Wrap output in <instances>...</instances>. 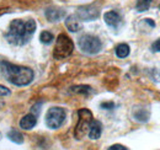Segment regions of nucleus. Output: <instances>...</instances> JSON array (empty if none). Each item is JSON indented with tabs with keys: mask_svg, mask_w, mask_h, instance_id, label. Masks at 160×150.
Returning a JSON list of instances; mask_svg holds the SVG:
<instances>
[{
	"mask_svg": "<svg viewBox=\"0 0 160 150\" xmlns=\"http://www.w3.org/2000/svg\"><path fill=\"white\" fill-rule=\"evenodd\" d=\"M36 31V22L35 20H14L9 25V31L6 32V39L15 46H23L26 44L32 35Z\"/></svg>",
	"mask_w": 160,
	"mask_h": 150,
	"instance_id": "f257e3e1",
	"label": "nucleus"
},
{
	"mask_svg": "<svg viewBox=\"0 0 160 150\" xmlns=\"http://www.w3.org/2000/svg\"><path fill=\"white\" fill-rule=\"evenodd\" d=\"M0 69H1L2 75L6 78V80L16 86L28 85L33 80V76H35L32 69L26 68V67L15 65L9 62H1Z\"/></svg>",
	"mask_w": 160,
	"mask_h": 150,
	"instance_id": "f03ea898",
	"label": "nucleus"
},
{
	"mask_svg": "<svg viewBox=\"0 0 160 150\" xmlns=\"http://www.w3.org/2000/svg\"><path fill=\"white\" fill-rule=\"evenodd\" d=\"M74 51V43L72 41V38L68 37L65 33H60L56 46H54V51H53V57L56 59H64L67 57H69Z\"/></svg>",
	"mask_w": 160,
	"mask_h": 150,
	"instance_id": "7ed1b4c3",
	"label": "nucleus"
},
{
	"mask_svg": "<svg viewBox=\"0 0 160 150\" xmlns=\"http://www.w3.org/2000/svg\"><path fill=\"white\" fill-rule=\"evenodd\" d=\"M78 116H79V118H78L77 127L74 129V137L77 139H81L88 133L89 128H90V124L94 121V118H92L91 111L88 110V108H81V110H79L78 111Z\"/></svg>",
	"mask_w": 160,
	"mask_h": 150,
	"instance_id": "20e7f679",
	"label": "nucleus"
},
{
	"mask_svg": "<svg viewBox=\"0 0 160 150\" xmlns=\"http://www.w3.org/2000/svg\"><path fill=\"white\" fill-rule=\"evenodd\" d=\"M79 47L84 53L88 54H96L99 53L102 48L100 38L94 36V35H82L79 38Z\"/></svg>",
	"mask_w": 160,
	"mask_h": 150,
	"instance_id": "39448f33",
	"label": "nucleus"
},
{
	"mask_svg": "<svg viewBox=\"0 0 160 150\" xmlns=\"http://www.w3.org/2000/svg\"><path fill=\"white\" fill-rule=\"evenodd\" d=\"M65 110L62 107H52L46 114V124L51 129H57L65 121Z\"/></svg>",
	"mask_w": 160,
	"mask_h": 150,
	"instance_id": "423d86ee",
	"label": "nucleus"
},
{
	"mask_svg": "<svg viewBox=\"0 0 160 150\" xmlns=\"http://www.w3.org/2000/svg\"><path fill=\"white\" fill-rule=\"evenodd\" d=\"M100 15V10L95 5H85L80 6L77 10V16L82 21H92L96 20Z\"/></svg>",
	"mask_w": 160,
	"mask_h": 150,
	"instance_id": "0eeeda50",
	"label": "nucleus"
},
{
	"mask_svg": "<svg viewBox=\"0 0 160 150\" xmlns=\"http://www.w3.org/2000/svg\"><path fill=\"white\" fill-rule=\"evenodd\" d=\"M103 20L110 27H113V28H117L122 22V18L117 11H107L103 15Z\"/></svg>",
	"mask_w": 160,
	"mask_h": 150,
	"instance_id": "6e6552de",
	"label": "nucleus"
},
{
	"mask_svg": "<svg viewBox=\"0 0 160 150\" xmlns=\"http://www.w3.org/2000/svg\"><path fill=\"white\" fill-rule=\"evenodd\" d=\"M65 16V11L59 8H48L46 10V18L51 22H58Z\"/></svg>",
	"mask_w": 160,
	"mask_h": 150,
	"instance_id": "1a4fd4ad",
	"label": "nucleus"
},
{
	"mask_svg": "<svg viewBox=\"0 0 160 150\" xmlns=\"http://www.w3.org/2000/svg\"><path fill=\"white\" fill-rule=\"evenodd\" d=\"M37 123V116H35L33 113H28L26 116H23L20 121V127L22 129L30 131L32 129Z\"/></svg>",
	"mask_w": 160,
	"mask_h": 150,
	"instance_id": "9d476101",
	"label": "nucleus"
},
{
	"mask_svg": "<svg viewBox=\"0 0 160 150\" xmlns=\"http://www.w3.org/2000/svg\"><path fill=\"white\" fill-rule=\"evenodd\" d=\"M65 26L69 31L72 32H78L81 30V22H80V19L77 16V15H69L67 19H65Z\"/></svg>",
	"mask_w": 160,
	"mask_h": 150,
	"instance_id": "9b49d317",
	"label": "nucleus"
},
{
	"mask_svg": "<svg viewBox=\"0 0 160 150\" xmlns=\"http://www.w3.org/2000/svg\"><path fill=\"white\" fill-rule=\"evenodd\" d=\"M102 133V124L100 121H92L89 128V138L90 139H99Z\"/></svg>",
	"mask_w": 160,
	"mask_h": 150,
	"instance_id": "f8f14e48",
	"label": "nucleus"
},
{
	"mask_svg": "<svg viewBox=\"0 0 160 150\" xmlns=\"http://www.w3.org/2000/svg\"><path fill=\"white\" fill-rule=\"evenodd\" d=\"M149 112L145 110V108H137L134 113H133V117L134 119H137L138 122H147L149 119Z\"/></svg>",
	"mask_w": 160,
	"mask_h": 150,
	"instance_id": "ddd939ff",
	"label": "nucleus"
},
{
	"mask_svg": "<svg viewBox=\"0 0 160 150\" xmlns=\"http://www.w3.org/2000/svg\"><path fill=\"white\" fill-rule=\"evenodd\" d=\"M8 138L15 144H22L23 143V135L16 129H12V131L9 132L8 133Z\"/></svg>",
	"mask_w": 160,
	"mask_h": 150,
	"instance_id": "4468645a",
	"label": "nucleus"
},
{
	"mask_svg": "<svg viewBox=\"0 0 160 150\" xmlns=\"http://www.w3.org/2000/svg\"><path fill=\"white\" fill-rule=\"evenodd\" d=\"M115 52H116V56L118 58H126V57L129 56V46L126 43H121L116 47Z\"/></svg>",
	"mask_w": 160,
	"mask_h": 150,
	"instance_id": "2eb2a0df",
	"label": "nucleus"
},
{
	"mask_svg": "<svg viewBox=\"0 0 160 150\" xmlns=\"http://www.w3.org/2000/svg\"><path fill=\"white\" fill-rule=\"evenodd\" d=\"M153 0H137V5H136V9L143 12V11H147L149 8H150V4H152Z\"/></svg>",
	"mask_w": 160,
	"mask_h": 150,
	"instance_id": "dca6fc26",
	"label": "nucleus"
},
{
	"mask_svg": "<svg viewBox=\"0 0 160 150\" xmlns=\"http://www.w3.org/2000/svg\"><path fill=\"white\" fill-rule=\"evenodd\" d=\"M72 91L75 92V94H84V95H89L91 94V88L90 86H86V85H79V86H74L72 88Z\"/></svg>",
	"mask_w": 160,
	"mask_h": 150,
	"instance_id": "f3484780",
	"label": "nucleus"
},
{
	"mask_svg": "<svg viewBox=\"0 0 160 150\" xmlns=\"http://www.w3.org/2000/svg\"><path fill=\"white\" fill-rule=\"evenodd\" d=\"M40 39L42 43H44V44H49V43L54 39V37H53V35H52L51 32H48V31H43V32H41Z\"/></svg>",
	"mask_w": 160,
	"mask_h": 150,
	"instance_id": "a211bd4d",
	"label": "nucleus"
},
{
	"mask_svg": "<svg viewBox=\"0 0 160 150\" xmlns=\"http://www.w3.org/2000/svg\"><path fill=\"white\" fill-rule=\"evenodd\" d=\"M10 90L8 89V88H5V86H2V85H0V96L1 97H5V96H10Z\"/></svg>",
	"mask_w": 160,
	"mask_h": 150,
	"instance_id": "6ab92c4d",
	"label": "nucleus"
},
{
	"mask_svg": "<svg viewBox=\"0 0 160 150\" xmlns=\"http://www.w3.org/2000/svg\"><path fill=\"white\" fill-rule=\"evenodd\" d=\"M152 51H153V52H160V38H158V39L152 44Z\"/></svg>",
	"mask_w": 160,
	"mask_h": 150,
	"instance_id": "aec40b11",
	"label": "nucleus"
},
{
	"mask_svg": "<svg viewBox=\"0 0 160 150\" xmlns=\"http://www.w3.org/2000/svg\"><path fill=\"white\" fill-rule=\"evenodd\" d=\"M113 107H115L113 102H102L101 103V108H105V110H112Z\"/></svg>",
	"mask_w": 160,
	"mask_h": 150,
	"instance_id": "412c9836",
	"label": "nucleus"
},
{
	"mask_svg": "<svg viewBox=\"0 0 160 150\" xmlns=\"http://www.w3.org/2000/svg\"><path fill=\"white\" fill-rule=\"evenodd\" d=\"M107 150H127V148L123 147V145H121V144H115V145L110 147Z\"/></svg>",
	"mask_w": 160,
	"mask_h": 150,
	"instance_id": "4be33fe9",
	"label": "nucleus"
},
{
	"mask_svg": "<svg viewBox=\"0 0 160 150\" xmlns=\"http://www.w3.org/2000/svg\"><path fill=\"white\" fill-rule=\"evenodd\" d=\"M0 139H1V133H0Z\"/></svg>",
	"mask_w": 160,
	"mask_h": 150,
	"instance_id": "5701e85b",
	"label": "nucleus"
},
{
	"mask_svg": "<svg viewBox=\"0 0 160 150\" xmlns=\"http://www.w3.org/2000/svg\"><path fill=\"white\" fill-rule=\"evenodd\" d=\"M159 9H160V6H159Z\"/></svg>",
	"mask_w": 160,
	"mask_h": 150,
	"instance_id": "b1692460",
	"label": "nucleus"
}]
</instances>
